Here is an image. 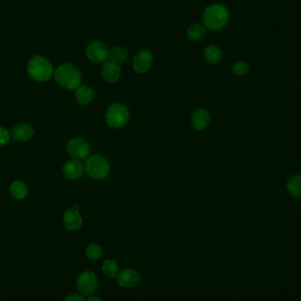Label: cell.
<instances>
[{
  "label": "cell",
  "mask_w": 301,
  "mask_h": 301,
  "mask_svg": "<svg viewBox=\"0 0 301 301\" xmlns=\"http://www.w3.org/2000/svg\"><path fill=\"white\" fill-rule=\"evenodd\" d=\"M203 19L206 28L212 30H220L227 23L229 13L224 5L213 4L204 11Z\"/></svg>",
  "instance_id": "cell-1"
},
{
  "label": "cell",
  "mask_w": 301,
  "mask_h": 301,
  "mask_svg": "<svg viewBox=\"0 0 301 301\" xmlns=\"http://www.w3.org/2000/svg\"><path fill=\"white\" fill-rule=\"evenodd\" d=\"M55 78L62 87L69 90L75 89L80 85L81 74L74 65L65 64L56 70Z\"/></svg>",
  "instance_id": "cell-2"
},
{
  "label": "cell",
  "mask_w": 301,
  "mask_h": 301,
  "mask_svg": "<svg viewBox=\"0 0 301 301\" xmlns=\"http://www.w3.org/2000/svg\"><path fill=\"white\" fill-rule=\"evenodd\" d=\"M28 73L33 79L38 82H45L52 76L53 67L46 58L37 56L29 61Z\"/></svg>",
  "instance_id": "cell-3"
},
{
  "label": "cell",
  "mask_w": 301,
  "mask_h": 301,
  "mask_svg": "<svg viewBox=\"0 0 301 301\" xmlns=\"http://www.w3.org/2000/svg\"><path fill=\"white\" fill-rule=\"evenodd\" d=\"M130 119V112L127 107L121 103H114L108 109L106 113L107 122L113 128L125 126Z\"/></svg>",
  "instance_id": "cell-4"
},
{
  "label": "cell",
  "mask_w": 301,
  "mask_h": 301,
  "mask_svg": "<svg viewBox=\"0 0 301 301\" xmlns=\"http://www.w3.org/2000/svg\"><path fill=\"white\" fill-rule=\"evenodd\" d=\"M86 170L87 174L94 179L106 178L110 173L109 162L101 156H92L86 160Z\"/></svg>",
  "instance_id": "cell-5"
},
{
  "label": "cell",
  "mask_w": 301,
  "mask_h": 301,
  "mask_svg": "<svg viewBox=\"0 0 301 301\" xmlns=\"http://www.w3.org/2000/svg\"><path fill=\"white\" fill-rule=\"evenodd\" d=\"M77 290L83 296H90L97 290L98 279L92 271H85L78 277L77 281Z\"/></svg>",
  "instance_id": "cell-6"
},
{
  "label": "cell",
  "mask_w": 301,
  "mask_h": 301,
  "mask_svg": "<svg viewBox=\"0 0 301 301\" xmlns=\"http://www.w3.org/2000/svg\"><path fill=\"white\" fill-rule=\"evenodd\" d=\"M110 50L102 41H93L86 48V55L90 60L95 64L102 63L109 57Z\"/></svg>",
  "instance_id": "cell-7"
},
{
  "label": "cell",
  "mask_w": 301,
  "mask_h": 301,
  "mask_svg": "<svg viewBox=\"0 0 301 301\" xmlns=\"http://www.w3.org/2000/svg\"><path fill=\"white\" fill-rule=\"evenodd\" d=\"M67 150L74 159H86L90 152L89 145L86 140L77 138L68 143Z\"/></svg>",
  "instance_id": "cell-8"
},
{
  "label": "cell",
  "mask_w": 301,
  "mask_h": 301,
  "mask_svg": "<svg viewBox=\"0 0 301 301\" xmlns=\"http://www.w3.org/2000/svg\"><path fill=\"white\" fill-rule=\"evenodd\" d=\"M82 218L79 214L78 205H74V207L68 209L64 214V225L69 231H77L81 227Z\"/></svg>",
  "instance_id": "cell-9"
},
{
  "label": "cell",
  "mask_w": 301,
  "mask_h": 301,
  "mask_svg": "<svg viewBox=\"0 0 301 301\" xmlns=\"http://www.w3.org/2000/svg\"><path fill=\"white\" fill-rule=\"evenodd\" d=\"M152 61L153 58L150 51L147 49H143L135 56L133 67L137 73L146 74L151 67Z\"/></svg>",
  "instance_id": "cell-10"
},
{
  "label": "cell",
  "mask_w": 301,
  "mask_h": 301,
  "mask_svg": "<svg viewBox=\"0 0 301 301\" xmlns=\"http://www.w3.org/2000/svg\"><path fill=\"white\" fill-rule=\"evenodd\" d=\"M119 285L123 288H133L139 285L140 282V276L137 270L133 269H122L121 272L118 273L116 277Z\"/></svg>",
  "instance_id": "cell-11"
},
{
  "label": "cell",
  "mask_w": 301,
  "mask_h": 301,
  "mask_svg": "<svg viewBox=\"0 0 301 301\" xmlns=\"http://www.w3.org/2000/svg\"><path fill=\"white\" fill-rule=\"evenodd\" d=\"M33 127L26 122H20L13 127L12 130V137L15 141L19 142H27L29 139H32L34 136Z\"/></svg>",
  "instance_id": "cell-12"
},
{
  "label": "cell",
  "mask_w": 301,
  "mask_h": 301,
  "mask_svg": "<svg viewBox=\"0 0 301 301\" xmlns=\"http://www.w3.org/2000/svg\"><path fill=\"white\" fill-rule=\"evenodd\" d=\"M102 77L109 83L116 82L121 75V68L118 64L114 62L107 61L103 65L102 72Z\"/></svg>",
  "instance_id": "cell-13"
},
{
  "label": "cell",
  "mask_w": 301,
  "mask_h": 301,
  "mask_svg": "<svg viewBox=\"0 0 301 301\" xmlns=\"http://www.w3.org/2000/svg\"><path fill=\"white\" fill-rule=\"evenodd\" d=\"M63 173L65 177L71 181L79 179L83 175V166L77 159L70 160L65 163L63 167Z\"/></svg>",
  "instance_id": "cell-14"
},
{
  "label": "cell",
  "mask_w": 301,
  "mask_h": 301,
  "mask_svg": "<svg viewBox=\"0 0 301 301\" xmlns=\"http://www.w3.org/2000/svg\"><path fill=\"white\" fill-rule=\"evenodd\" d=\"M211 121V116L207 110L198 109L195 110L191 116V124L195 130H203L207 128Z\"/></svg>",
  "instance_id": "cell-15"
},
{
  "label": "cell",
  "mask_w": 301,
  "mask_h": 301,
  "mask_svg": "<svg viewBox=\"0 0 301 301\" xmlns=\"http://www.w3.org/2000/svg\"><path fill=\"white\" fill-rule=\"evenodd\" d=\"M75 97L79 104L87 105L94 100V90L86 86H78L75 92Z\"/></svg>",
  "instance_id": "cell-16"
},
{
  "label": "cell",
  "mask_w": 301,
  "mask_h": 301,
  "mask_svg": "<svg viewBox=\"0 0 301 301\" xmlns=\"http://www.w3.org/2000/svg\"><path fill=\"white\" fill-rule=\"evenodd\" d=\"M29 193V188L27 184L21 180L14 181L10 186V194L17 200L24 199Z\"/></svg>",
  "instance_id": "cell-17"
},
{
  "label": "cell",
  "mask_w": 301,
  "mask_h": 301,
  "mask_svg": "<svg viewBox=\"0 0 301 301\" xmlns=\"http://www.w3.org/2000/svg\"><path fill=\"white\" fill-rule=\"evenodd\" d=\"M206 35V27L199 23L189 25L187 29V36L191 41H198Z\"/></svg>",
  "instance_id": "cell-18"
},
{
  "label": "cell",
  "mask_w": 301,
  "mask_h": 301,
  "mask_svg": "<svg viewBox=\"0 0 301 301\" xmlns=\"http://www.w3.org/2000/svg\"><path fill=\"white\" fill-rule=\"evenodd\" d=\"M109 57H110L111 61L114 62L116 64H120L126 60L129 57V52L125 47L115 46L110 49Z\"/></svg>",
  "instance_id": "cell-19"
},
{
  "label": "cell",
  "mask_w": 301,
  "mask_h": 301,
  "mask_svg": "<svg viewBox=\"0 0 301 301\" xmlns=\"http://www.w3.org/2000/svg\"><path fill=\"white\" fill-rule=\"evenodd\" d=\"M204 57L209 63L215 65L221 60L222 51L215 45H210L204 51Z\"/></svg>",
  "instance_id": "cell-20"
},
{
  "label": "cell",
  "mask_w": 301,
  "mask_h": 301,
  "mask_svg": "<svg viewBox=\"0 0 301 301\" xmlns=\"http://www.w3.org/2000/svg\"><path fill=\"white\" fill-rule=\"evenodd\" d=\"M287 188L291 195L295 197H301V175H294L288 181Z\"/></svg>",
  "instance_id": "cell-21"
},
{
  "label": "cell",
  "mask_w": 301,
  "mask_h": 301,
  "mask_svg": "<svg viewBox=\"0 0 301 301\" xmlns=\"http://www.w3.org/2000/svg\"><path fill=\"white\" fill-rule=\"evenodd\" d=\"M102 271L107 277H110L111 278L116 277L118 275V263L114 260H106L102 265Z\"/></svg>",
  "instance_id": "cell-22"
},
{
  "label": "cell",
  "mask_w": 301,
  "mask_h": 301,
  "mask_svg": "<svg viewBox=\"0 0 301 301\" xmlns=\"http://www.w3.org/2000/svg\"><path fill=\"white\" fill-rule=\"evenodd\" d=\"M86 254L90 260L96 261L102 257V249L99 245L93 243L86 248Z\"/></svg>",
  "instance_id": "cell-23"
},
{
  "label": "cell",
  "mask_w": 301,
  "mask_h": 301,
  "mask_svg": "<svg viewBox=\"0 0 301 301\" xmlns=\"http://www.w3.org/2000/svg\"><path fill=\"white\" fill-rule=\"evenodd\" d=\"M248 65L244 61L237 62L232 67V73L236 76H243L248 74Z\"/></svg>",
  "instance_id": "cell-24"
},
{
  "label": "cell",
  "mask_w": 301,
  "mask_h": 301,
  "mask_svg": "<svg viewBox=\"0 0 301 301\" xmlns=\"http://www.w3.org/2000/svg\"><path fill=\"white\" fill-rule=\"evenodd\" d=\"M10 140V133L8 130L3 127H0V147H4L7 145Z\"/></svg>",
  "instance_id": "cell-25"
},
{
  "label": "cell",
  "mask_w": 301,
  "mask_h": 301,
  "mask_svg": "<svg viewBox=\"0 0 301 301\" xmlns=\"http://www.w3.org/2000/svg\"><path fill=\"white\" fill-rule=\"evenodd\" d=\"M65 301H86V300L82 294H71L66 297Z\"/></svg>",
  "instance_id": "cell-26"
},
{
  "label": "cell",
  "mask_w": 301,
  "mask_h": 301,
  "mask_svg": "<svg viewBox=\"0 0 301 301\" xmlns=\"http://www.w3.org/2000/svg\"><path fill=\"white\" fill-rule=\"evenodd\" d=\"M102 301V300L99 297H96V296H90L87 299V301Z\"/></svg>",
  "instance_id": "cell-27"
}]
</instances>
